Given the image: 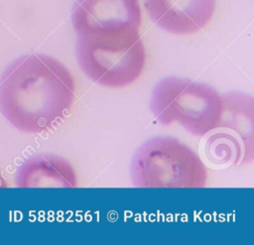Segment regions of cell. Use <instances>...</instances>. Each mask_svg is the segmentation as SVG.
<instances>
[{
    "label": "cell",
    "mask_w": 254,
    "mask_h": 245,
    "mask_svg": "<svg viewBox=\"0 0 254 245\" xmlns=\"http://www.w3.org/2000/svg\"><path fill=\"white\" fill-rule=\"evenodd\" d=\"M74 98L72 74L47 55L22 56L0 77V112L25 133H45L58 127L69 114Z\"/></svg>",
    "instance_id": "obj_1"
},
{
    "label": "cell",
    "mask_w": 254,
    "mask_h": 245,
    "mask_svg": "<svg viewBox=\"0 0 254 245\" xmlns=\"http://www.w3.org/2000/svg\"><path fill=\"white\" fill-rule=\"evenodd\" d=\"M76 35L77 62L93 82L119 88L131 84L143 72L146 53L138 29Z\"/></svg>",
    "instance_id": "obj_2"
},
{
    "label": "cell",
    "mask_w": 254,
    "mask_h": 245,
    "mask_svg": "<svg viewBox=\"0 0 254 245\" xmlns=\"http://www.w3.org/2000/svg\"><path fill=\"white\" fill-rule=\"evenodd\" d=\"M150 109L163 125L177 123L192 135L204 136L221 122L223 97L206 83L168 76L155 85Z\"/></svg>",
    "instance_id": "obj_3"
},
{
    "label": "cell",
    "mask_w": 254,
    "mask_h": 245,
    "mask_svg": "<svg viewBox=\"0 0 254 245\" xmlns=\"http://www.w3.org/2000/svg\"><path fill=\"white\" fill-rule=\"evenodd\" d=\"M136 187L201 188L207 171L198 155L173 137H154L135 152L130 166Z\"/></svg>",
    "instance_id": "obj_4"
},
{
    "label": "cell",
    "mask_w": 254,
    "mask_h": 245,
    "mask_svg": "<svg viewBox=\"0 0 254 245\" xmlns=\"http://www.w3.org/2000/svg\"><path fill=\"white\" fill-rule=\"evenodd\" d=\"M142 15L139 0H75L71 23L76 34L138 29Z\"/></svg>",
    "instance_id": "obj_5"
},
{
    "label": "cell",
    "mask_w": 254,
    "mask_h": 245,
    "mask_svg": "<svg viewBox=\"0 0 254 245\" xmlns=\"http://www.w3.org/2000/svg\"><path fill=\"white\" fill-rule=\"evenodd\" d=\"M151 20L176 35L193 34L211 20L215 0H144Z\"/></svg>",
    "instance_id": "obj_6"
},
{
    "label": "cell",
    "mask_w": 254,
    "mask_h": 245,
    "mask_svg": "<svg viewBox=\"0 0 254 245\" xmlns=\"http://www.w3.org/2000/svg\"><path fill=\"white\" fill-rule=\"evenodd\" d=\"M18 187H76L77 178L65 159L41 154L26 160L16 173Z\"/></svg>",
    "instance_id": "obj_7"
},
{
    "label": "cell",
    "mask_w": 254,
    "mask_h": 245,
    "mask_svg": "<svg viewBox=\"0 0 254 245\" xmlns=\"http://www.w3.org/2000/svg\"><path fill=\"white\" fill-rule=\"evenodd\" d=\"M8 184L4 179V177L2 176V174L0 173V187H6Z\"/></svg>",
    "instance_id": "obj_8"
}]
</instances>
